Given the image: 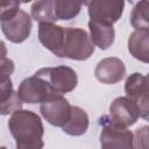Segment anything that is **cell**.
<instances>
[{
  "label": "cell",
  "mask_w": 149,
  "mask_h": 149,
  "mask_svg": "<svg viewBox=\"0 0 149 149\" xmlns=\"http://www.w3.org/2000/svg\"><path fill=\"white\" fill-rule=\"evenodd\" d=\"M84 2L74 0H54V12L56 20H71L76 17Z\"/></svg>",
  "instance_id": "e0dca14e"
},
{
  "label": "cell",
  "mask_w": 149,
  "mask_h": 149,
  "mask_svg": "<svg viewBox=\"0 0 149 149\" xmlns=\"http://www.w3.org/2000/svg\"><path fill=\"white\" fill-rule=\"evenodd\" d=\"M101 126L100 149H134L133 133L127 128L114 122L108 115L99 119Z\"/></svg>",
  "instance_id": "3957f363"
},
{
  "label": "cell",
  "mask_w": 149,
  "mask_h": 149,
  "mask_svg": "<svg viewBox=\"0 0 149 149\" xmlns=\"http://www.w3.org/2000/svg\"><path fill=\"white\" fill-rule=\"evenodd\" d=\"M16 92L20 100L27 104H42L52 95H56L49 83L37 73L23 79Z\"/></svg>",
  "instance_id": "8992f818"
},
{
  "label": "cell",
  "mask_w": 149,
  "mask_h": 149,
  "mask_svg": "<svg viewBox=\"0 0 149 149\" xmlns=\"http://www.w3.org/2000/svg\"><path fill=\"white\" fill-rule=\"evenodd\" d=\"M0 24L6 38L13 43L24 42L31 33V17L22 9H19L10 17L0 21Z\"/></svg>",
  "instance_id": "ba28073f"
},
{
  "label": "cell",
  "mask_w": 149,
  "mask_h": 149,
  "mask_svg": "<svg viewBox=\"0 0 149 149\" xmlns=\"http://www.w3.org/2000/svg\"><path fill=\"white\" fill-rule=\"evenodd\" d=\"M20 9L17 1H0V21L10 17Z\"/></svg>",
  "instance_id": "7402d4cb"
},
{
  "label": "cell",
  "mask_w": 149,
  "mask_h": 149,
  "mask_svg": "<svg viewBox=\"0 0 149 149\" xmlns=\"http://www.w3.org/2000/svg\"><path fill=\"white\" fill-rule=\"evenodd\" d=\"M126 66L118 57H106L101 59L94 70L95 78L102 84H116L123 79Z\"/></svg>",
  "instance_id": "8fae6325"
},
{
  "label": "cell",
  "mask_w": 149,
  "mask_h": 149,
  "mask_svg": "<svg viewBox=\"0 0 149 149\" xmlns=\"http://www.w3.org/2000/svg\"><path fill=\"white\" fill-rule=\"evenodd\" d=\"M31 17L38 23H55L56 16L54 12V0L35 1L30 8Z\"/></svg>",
  "instance_id": "2e32d148"
},
{
  "label": "cell",
  "mask_w": 149,
  "mask_h": 149,
  "mask_svg": "<svg viewBox=\"0 0 149 149\" xmlns=\"http://www.w3.org/2000/svg\"><path fill=\"white\" fill-rule=\"evenodd\" d=\"M40 112L50 125L62 128L70 118L71 105L63 95L56 94L41 104Z\"/></svg>",
  "instance_id": "9c48e42d"
},
{
  "label": "cell",
  "mask_w": 149,
  "mask_h": 149,
  "mask_svg": "<svg viewBox=\"0 0 149 149\" xmlns=\"http://www.w3.org/2000/svg\"><path fill=\"white\" fill-rule=\"evenodd\" d=\"M0 149H7L6 147H0Z\"/></svg>",
  "instance_id": "cb8c5ba5"
},
{
  "label": "cell",
  "mask_w": 149,
  "mask_h": 149,
  "mask_svg": "<svg viewBox=\"0 0 149 149\" xmlns=\"http://www.w3.org/2000/svg\"><path fill=\"white\" fill-rule=\"evenodd\" d=\"M90 38L94 45L101 50H106L114 43L115 31L113 26L95 21H88Z\"/></svg>",
  "instance_id": "4fadbf2b"
},
{
  "label": "cell",
  "mask_w": 149,
  "mask_h": 149,
  "mask_svg": "<svg viewBox=\"0 0 149 149\" xmlns=\"http://www.w3.org/2000/svg\"><path fill=\"white\" fill-rule=\"evenodd\" d=\"M22 104L23 102L20 100L17 92L13 90L10 95L0 102V115L13 114L14 112H16L19 109H22Z\"/></svg>",
  "instance_id": "ffe728a7"
},
{
  "label": "cell",
  "mask_w": 149,
  "mask_h": 149,
  "mask_svg": "<svg viewBox=\"0 0 149 149\" xmlns=\"http://www.w3.org/2000/svg\"><path fill=\"white\" fill-rule=\"evenodd\" d=\"M88 129V115L87 113L78 107L71 106V114L66 123L62 127V130L70 136L84 135Z\"/></svg>",
  "instance_id": "9a60e30c"
},
{
  "label": "cell",
  "mask_w": 149,
  "mask_h": 149,
  "mask_svg": "<svg viewBox=\"0 0 149 149\" xmlns=\"http://www.w3.org/2000/svg\"><path fill=\"white\" fill-rule=\"evenodd\" d=\"M14 62L9 58L0 62V102L10 95L13 92V83L10 74L14 72Z\"/></svg>",
  "instance_id": "ac0fdd59"
},
{
  "label": "cell",
  "mask_w": 149,
  "mask_h": 149,
  "mask_svg": "<svg viewBox=\"0 0 149 149\" xmlns=\"http://www.w3.org/2000/svg\"><path fill=\"white\" fill-rule=\"evenodd\" d=\"M64 31L65 28L56 23H40L38 40L45 49L51 51L55 56L59 57L64 41Z\"/></svg>",
  "instance_id": "7c38bea8"
},
{
  "label": "cell",
  "mask_w": 149,
  "mask_h": 149,
  "mask_svg": "<svg viewBox=\"0 0 149 149\" xmlns=\"http://www.w3.org/2000/svg\"><path fill=\"white\" fill-rule=\"evenodd\" d=\"M38 76L43 77L50 85L55 94L63 95L73 91L78 84V77L73 69L59 65L55 68H43L36 71Z\"/></svg>",
  "instance_id": "277c9868"
},
{
  "label": "cell",
  "mask_w": 149,
  "mask_h": 149,
  "mask_svg": "<svg viewBox=\"0 0 149 149\" xmlns=\"http://www.w3.org/2000/svg\"><path fill=\"white\" fill-rule=\"evenodd\" d=\"M126 97L130 99L137 108L139 116L148 120L149 115V99H148V78L147 76L134 72L126 79L125 83Z\"/></svg>",
  "instance_id": "5b68a950"
},
{
  "label": "cell",
  "mask_w": 149,
  "mask_h": 149,
  "mask_svg": "<svg viewBox=\"0 0 149 149\" xmlns=\"http://www.w3.org/2000/svg\"><path fill=\"white\" fill-rule=\"evenodd\" d=\"M149 2L147 0L137 2L130 13V24L135 30L149 31V19H148Z\"/></svg>",
  "instance_id": "d6986e66"
},
{
  "label": "cell",
  "mask_w": 149,
  "mask_h": 149,
  "mask_svg": "<svg viewBox=\"0 0 149 149\" xmlns=\"http://www.w3.org/2000/svg\"><path fill=\"white\" fill-rule=\"evenodd\" d=\"M87 7L90 21L113 26L122 16L125 2L122 0H93L84 2Z\"/></svg>",
  "instance_id": "52a82bcc"
},
{
  "label": "cell",
  "mask_w": 149,
  "mask_h": 149,
  "mask_svg": "<svg viewBox=\"0 0 149 149\" xmlns=\"http://www.w3.org/2000/svg\"><path fill=\"white\" fill-rule=\"evenodd\" d=\"M6 58H7V48L6 44L0 40V62H2Z\"/></svg>",
  "instance_id": "603a6c76"
},
{
  "label": "cell",
  "mask_w": 149,
  "mask_h": 149,
  "mask_svg": "<svg viewBox=\"0 0 149 149\" xmlns=\"http://www.w3.org/2000/svg\"><path fill=\"white\" fill-rule=\"evenodd\" d=\"M94 52V44L92 43L88 33L83 28H65L64 41L59 52L61 58H69L73 61H86Z\"/></svg>",
  "instance_id": "7a4b0ae2"
},
{
  "label": "cell",
  "mask_w": 149,
  "mask_h": 149,
  "mask_svg": "<svg viewBox=\"0 0 149 149\" xmlns=\"http://www.w3.org/2000/svg\"><path fill=\"white\" fill-rule=\"evenodd\" d=\"M128 51L137 61L149 62V31L135 30L128 37Z\"/></svg>",
  "instance_id": "5bb4252c"
},
{
  "label": "cell",
  "mask_w": 149,
  "mask_h": 149,
  "mask_svg": "<svg viewBox=\"0 0 149 149\" xmlns=\"http://www.w3.org/2000/svg\"><path fill=\"white\" fill-rule=\"evenodd\" d=\"M148 126H142L133 134L134 149H148Z\"/></svg>",
  "instance_id": "44dd1931"
},
{
  "label": "cell",
  "mask_w": 149,
  "mask_h": 149,
  "mask_svg": "<svg viewBox=\"0 0 149 149\" xmlns=\"http://www.w3.org/2000/svg\"><path fill=\"white\" fill-rule=\"evenodd\" d=\"M108 116L123 127L135 125L140 118L136 106L127 97H118L111 102Z\"/></svg>",
  "instance_id": "30bf717a"
},
{
  "label": "cell",
  "mask_w": 149,
  "mask_h": 149,
  "mask_svg": "<svg viewBox=\"0 0 149 149\" xmlns=\"http://www.w3.org/2000/svg\"><path fill=\"white\" fill-rule=\"evenodd\" d=\"M8 128L15 140L16 149H42L44 127L41 118L27 109L14 112L8 120Z\"/></svg>",
  "instance_id": "6da1fadb"
}]
</instances>
